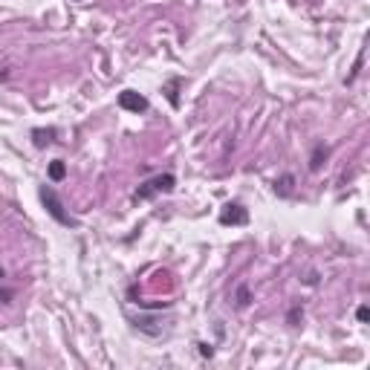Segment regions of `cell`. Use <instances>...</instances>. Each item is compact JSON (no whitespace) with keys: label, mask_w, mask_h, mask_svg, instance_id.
<instances>
[{"label":"cell","mask_w":370,"mask_h":370,"mask_svg":"<svg viewBox=\"0 0 370 370\" xmlns=\"http://www.w3.org/2000/svg\"><path fill=\"white\" fill-rule=\"evenodd\" d=\"M119 107L131 110V113H145L148 110V99L139 96L136 90H125V92H119Z\"/></svg>","instance_id":"obj_3"},{"label":"cell","mask_w":370,"mask_h":370,"mask_svg":"<svg viewBox=\"0 0 370 370\" xmlns=\"http://www.w3.org/2000/svg\"><path fill=\"white\" fill-rule=\"evenodd\" d=\"M64 174H67L64 162H52V165H49V177H52V179H64Z\"/></svg>","instance_id":"obj_6"},{"label":"cell","mask_w":370,"mask_h":370,"mask_svg":"<svg viewBox=\"0 0 370 370\" xmlns=\"http://www.w3.org/2000/svg\"><path fill=\"white\" fill-rule=\"evenodd\" d=\"M246 220H249V214H246V208L237 205V203H229V205L220 211V223H223V226H243Z\"/></svg>","instance_id":"obj_4"},{"label":"cell","mask_w":370,"mask_h":370,"mask_svg":"<svg viewBox=\"0 0 370 370\" xmlns=\"http://www.w3.org/2000/svg\"><path fill=\"white\" fill-rule=\"evenodd\" d=\"M41 203L47 205L49 217H52V220H58L61 226H78V220H76V217H70V211L64 208L61 197L55 194V189H49V185H41Z\"/></svg>","instance_id":"obj_1"},{"label":"cell","mask_w":370,"mask_h":370,"mask_svg":"<svg viewBox=\"0 0 370 370\" xmlns=\"http://www.w3.org/2000/svg\"><path fill=\"white\" fill-rule=\"evenodd\" d=\"M52 136H55V131H52V128H49V131H32V139H35V145H38V148L49 145V142H52Z\"/></svg>","instance_id":"obj_5"},{"label":"cell","mask_w":370,"mask_h":370,"mask_svg":"<svg viewBox=\"0 0 370 370\" xmlns=\"http://www.w3.org/2000/svg\"><path fill=\"white\" fill-rule=\"evenodd\" d=\"M174 185H177L174 174H160V177L148 179L145 185H139L136 200H150V197H157V194H168V191H174Z\"/></svg>","instance_id":"obj_2"},{"label":"cell","mask_w":370,"mask_h":370,"mask_svg":"<svg viewBox=\"0 0 370 370\" xmlns=\"http://www.w3.org/2000/svg\"><path fill=\"white\" fill-rule=\"evenodd\" d=\"M237 304H240V306L249 304V290H246V287H240V292H237Z\"/></svg>","instance_id":"obj_7"}]
</instances>
